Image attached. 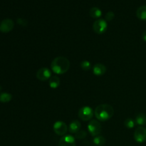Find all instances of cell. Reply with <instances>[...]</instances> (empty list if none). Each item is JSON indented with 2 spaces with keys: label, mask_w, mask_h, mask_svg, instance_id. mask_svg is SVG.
Segmentation results:
<instances>
[{
  "label": "cell",
  "mask_w": 146,
  "mask_h": 146,
  "mask_svg": "<svg viewBox=\"0 0 146 146\" xmlns=\"http://www.w3.org/2000/svg\"><path fill=\"white\" fill-rule=\"evenodd\" d=\"M70 68V61L64 56L56 57L51 64V69L54 74L58 75L64 74Z\"/></svg>",
  "instance_id": "cell-1"
},
{
  "label": "cell",
  "mask_w": 146,
  "mask_h": 146,
  "mask_svg": "<svg viewBox=\"0 0 146 146\" xmlns=\"http://www.w3.org/2000/svg\"><path fill=\"white\" fill-rule=\"evenodd\" d=\"M94 114L98 121H106L112 118L114 109L109 104H101L96 107Z\"/></svg>",
  "instance_id": "cell-2"
},
{
  "label": "cell",
  "mask_w": 146,
  "mask_h": 146,
  "mask_svg": "<svg viewBox=\"0 0 146 146\" xmlns=\"http://www.w3.org/2000/svg\"><path fill=\"white\" fill-rule=\"evenodd\" d=\"M108 23L104 19H98L94 21L93 24V29L97 34H103L107 31Z\"/></svg>",
  "instance_id": "cell-3"
},
{
  "label": "cell",
  "mask_w": 146,
  "mask_h": 146,
  "mask_svg": "<svg viewBox=\"0 0 146 146\" xmlns=\"http://www.w3.org/2000/svg\"><path fill=\"white\" fill-rule=\"evenodd\" d=\"M88 131L92 136H98L101 133L102 126L97 120H91L88 125Z\"/></svg>",
  "instance_id": "cell-4"
},
{
  "label": "cell",
  "mask_w": 146,
  "mask_h": 146,
  "mask_svg": "<svg viewBox=\"0 0 146 146\" xmlns=\"http://www.w3.org/2000/svg\"><path fill=\"white\" fill-rule=\"evenodd\" d=\"M94 111L89 106H83L78 111V117L80 119L84 121H91L94 116Z\"/></svg>",
  "instance_id": "cell-5"
},
{
  "label": "cell",
  "mask_w": 146,
  "mask_h": 146,
  "mask_svg": "<svg viewBox=\"0 0 146 146\" xmlns=\"http://www.w3.org/2000/svg\"><path fill=\"white\" fill-rule=\"evenodd\" d=\"M53 129H54V133L56 135H60V136H64L68 131V126L66 124V123L59 121L54 123Z\"/></svg>",
  "instance_id": "cell-6"
},
{
  "label": "cell",
  "mask_w": 146,
  "mask_h": 146,
  "mask_svg": "<svg viewBox=\"0 0 146 146\" xmlns=\"http://www.w3.org/2000/svg\"><path fill=\"white\" fill-rule=\"evenodd\" d=\"M134 139L138 143H143L146 142V128L139 126L134 132Z\"/></svg>",
  "instance_id": "cell-7"
},
{
  "label": "cell",
  "mask_w": 146,
  "mask_h": 146,
  "mask_svg": "<svg viewBox=\"0 0 146 146\" xmlns=\"http://www.w3.org/2000/svg\"><path fill=\"white\" fill-rule=\"evenodd\" d=\"M14 27V23L12 19H5L0 23V31L1 33H9L12 31Z\"/></svg>",
  "instance_id": "cell-8"
},
{
  "label": "cell",
  "mask_w": 146,
  "mask_h": 146,
  "mask_svg": "<svg viewBox=\"0 0 146 146\" xmlns=\"http://www.w3.org/2000/svg\"><path fill=\"white\" fill-rule=\"evenodd\" d=\"M51 77V71L49 68L46 67H42L39 68L36 72V78L39 81H45L49 80Z\"/></svg>",
  "instance_id": "cell-9"
},
{
  "label": "cell",
  "mask_w": 146,
  "mask_h": 146,
  "mask_svg": "<svg viewBox=\"0 0 146 146\" xmlns=\"http://www.w3.org/2000/svg\"><path fill=\"white\" fill-rule=\"evenodd\" d=\"M58 146H76L75 137L71 135H64L58 142Z\"/></svg>",
  "instance_id": "cell-10"
},
{
  "label": "cell",
  "mask_w": 146,
  "mask_h": 146,
  "mask_svg": "<svg viewBox=\"0 0 146 146\" xmlns=\"http://www.w3.org/2000/svg\"><path fill=\"white\" fill-rule=\"evenodd\" d=\"M106 66L102 64H96L93 67V73L95 76H101L104 75L106 72Z\"/></svg>",
  "instance_id": "cell-11"
},
{
  "label": "cell",
  "mask_w": 146,
  "mask_h": 146,
  "mask_svg": "<svg viewBox=\"0 0 146 146\" xmlns=\"http://www.w3.org/2000/svg\"><path fill=\"white\" fill-rule=\"evenodd\" d=\"M81 127V123L79 122V121L75 120V121H73L72 122L69 124V126H68V131H69L71 133L76 134L77 132H78V131H80Z\"/></svg>",
  "instance_id": "cell-12"
},
{
  "label": "cell",
  "mask_w": 146,
  "mask_h": 146,
  "mask_svg": "<svg viewBox=\"0 0 146 146\" xmlns=\"http://www.w3.org/2000/svg\"><path fill=\"white\" fill-rule=\"evenodd\" d=\"M48 84H49V86L53 89H55L59 87L60 84H61V81L60 78L56 76H53L48 80Z\"/></svg>",
  "instance_id": "cell-13"
},
{
  "label": "cell",
  "mask_w": 146,
  "mask_h": 146,
  "mask_svg": "<svg viewBox=\"0 0 146 146\" xmlns=\"http://www.w3.org/2000/svg\"><path fill=\"white\" fill-rule=\"evenodd\" d=\"M136 16L139 19L145 21L146 20V5L140 7L136 11Z\"/></svg>",
  "instance_id": "cell-14"
},
{
  "label": "cell",
  "mask_w": 146,
  "mask_h": 146,
  "mask_svg": "<svg viewBox=\"0 0 146 146\" xmlns=\"http://www.w3.org/2000/svg\"><path fill=\"white\" fill-rule=\"evenodd\" d=\"M89 14L92 18L100 19L102 16V11L98 7H92L89 11Z\"/></svg>",
  "instance_id": "cell-15"
},
{
  "label": "cell",
  "mask_w": 146,
  "mask_h": 146,
  "mask_svg": "<svg viewBox=\"0 0 146 146\" xmlns=\"http://www.w3.org/2000/svg\"><path fill=\"white\" fill-rule=\"evenodd\" d=\"M135 123L139 126H143V125H146V115L144 113H138L135 118Z\"/></svg>",
  "instance_id": "cell-16"
},
{
  "label": "cell",
  "mask_w": 146,
  "mask_h": 146,
  "mask_svg": "<svg viewBox=\"0 0 146 146\" xmlns=\"http://www.w3.org/2000/svg\"><path fill=\"white\" fill-rule=\"evenodd\" d=\"M93 143L94 145L97 146H103L106 143V138L102 135H98V136L94 137Z\"/></svg>",
  "instance_id": "cell-17"
},
{
  "label": "cell",
  "mask_w": 146,
  "mask_h": 146,
  "mask_svg": "<svg viewBox=\"0 0 146 146\" xmlns=\"http://www.w3.org/2000/svg\"><path fill=\"white\" fill-rule=\"evenodd\" d=\"M12 99V96L9 93H1L0 94V102L9 103Z\"/></svg>",
  "instance_id": "cell-18"
},
{
  "label": "cell",
  "mask_w": 146,
  "mask_h": 146,
  "mask_svg": "<svg viewBox=\"0 0 146 146\" xmlns=\"http://www.w3.org/2000/svg\"><path fill=\"white\" fill-rule=\"evenodd\" d=\"M80 66H81V69L84 70V71H89L91 68V64L90 63V61H87V60H84L81 62L80 64Z\"/></svg>",
  "instance_id": "cell-19"
},
{
  "label": "cell",
  "mask_w": 146,
  "mask_h": 146,
  "mask_svg": "<svg viewBox=\"0 0 146 146\" xmlns=\"http://www.w3.org/2000/svg\"><path fill=\"white\" fill-rule=\"evenodd\" d=\"M135 121H134L133 118H127L125 119V121H124V125L128 129H131V128H133L135 127Z\"/></svg>",
  "instance_id": "cell-20"
},
{
  "label": "cell",
  "mask_w": 146,
  "mask_h": 146,
  "mask_svg": "<svg viewBox=\"0 0 146 146\" xmlns=\"http://www.w3.org/2000/svg\"><path fill=\"white\" fill-rule=\"evenodd\" d=\"M86 136L87 133L85 131H81V130H80L78 132H77L75 134V138H76V139H84V138H85Z\"/></svg>",
  "instance_id": "cell-21"
},
{
  "label": "cell",
  "mask_w": 146,
  "mask_h": 146,
  "mask_svg": "<svg viewBox=\"0 0 146 146\" xmlns=\"http://www.w3.org/2000/svg\"><path fill=\"white\" fill-rule=\"evenodd\" d=\"M114 17H115V14H114L113 11H110L108 12H107L106 14L105 20L106 21H111L113 19Z\"/></svg>",
  "instance_id": "cell-22"
},
{
  "label": "cell",
  "mask_w": 146,
  "mask_h": 146,
  "mask_svg": "<svg viewBox=\"0 0 146 146\" xmlns=\"http://www.w3.org/2000/svg\"><path fill=\"white\" fill-rule=\"evenodd\" d=\"M17 21H18V24H21L22 26H25L24 24V19H18V20H17Z\"/></svg>",
  "instance_id": "cell-23"
},
{
  "label": "cell",
  "mask_w": 146,
  "mask_h": 146,
  "mask_svg": "<svg viewBox=\"0 0 146 146\" xmlns=\"http://www.w3.org/2000/svg\"><path fill=\"white\" fill-rule=\"evenodd\" d=\"M142 38H143V40L144 41H145V42H146V31H143V34H142Z\"/></svg>",
  "instance_id": "cell-24"
}]
</instances>
